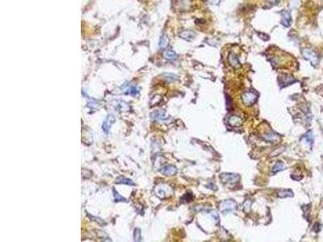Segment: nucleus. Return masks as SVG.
Listing matches in <instances>:
<instances>
[{"instance_id": "nucleus-1", "label": "nucleus", "mask_w": 323, "mask_h": 242, "mask_svg": "<svg viewBox=\"0 0 323 242\" xmlns=\"http://www.w3.org/2000/svg\"><path fill=\"white\" fill-rule=\"evenodd\" d=\"M236 208V203L232 199L225 200L220 204V210L223 214H228L234 212Z\"/></svg>"}, {"instance_id": "nucleus-2", "label": "nucleus", "mask_w": 323, "mask_h": 242, "mask_svg": "<svg viewBox=\"0 0 323 242\" xmlns=\"http://www.w3.org/2000/svg\"><path fill=\"white\" fill-rule=\"evenodd\" d=\"M258 99V95L253 91H247L242 95V102L243 103L247 106H250L254 104Z\"/></svg>"}, {"instance_id": "nucleus-3", "label": "nucleus", "mask_w": 323, "mask_h": 242, "mask_svg": "<svg viewBox=\"0 0 323 242\" xmlns=\"http://www.w3.org/2000/svg\"><path fill=\"white\" fill-rule=\"evenodd\" d=\"M220 178L224 183H237L240 180V176L236 174L223 173L220 175Z\"/></svg>"}, {"instance_id": "nucleus-4", "label": "nucleus", "mask_w": 323, "mask_h": 242, "mask_svg": "<svg viewBox=\"0 0 323 242\" xmlns=\"http://www.w3.org/2000/svg\"><path fill=\"white\" fill-rule=\"evenodd\" d=\"M303 56L307 60H309L310 62L312 63L313 65H316L318 62V57L317 56L316 53L314 51H313L312 49H305L303 50Z\"/></svg>"}, {"instance_id": "nucleus-5", "label": "nucleus", "mask_w": 323, "mask_h": 242, "mask_svg": "<svg viewBox=\"0 0 323 242\" xmlns=\"http://www.w3.org/2000/svg\"><path fill=\"white\" fill-rule=\"evenodd\" d=\"M115 121L116 118L113 115H108L106 117V119H104L102 123V129L104 133H106V134L108 133L109 129H110V128L112 127V125L113 123H115Z\"/></svg>"}, {"instance_id": "nucleus-6", "label": "nucleus", "mask_w": 323, "mask_h": 242, "mask_svg": "<svg viewBox=\"0 0 323 242\" xmlns=\"http://www.w3.org/2000/svg\"><path fill=\"white\" fill-rule=\"evenodd\" d=\"M160 172L163 174L167 175V176H172V175L176 174L177 173V168L171 165H168L166 166H163L160 170Z\"/></svg>"}, {"instance_id": "nucleus-7", "label": "nucleus", "mask_w": 323, "mask_h": 242, "mask_svg": "<svg viewBox=\"0 0 323 242\" xmlns=\"http://www.w3.org/2000/svg\"><path fill=\"white\" fill-rule=\"evenodd\" d=\"M263 138H264L265 141H267L271 143H275V144L279 142L280 140V136L273 132H270L267 133V134H265L263 136Z\"/></svg>"}, {"instance_id": "nucleus-8", "label": "nucleus", "mask_w": 323, "mask_h": 242, "mask_svg": "<svg viewBox=\"0 0 323 242\" xmlns=\"http://www.w3.org/2000/svg\"><path fill=\"white\" fill-rule=\"evenodd\" d=\"M281 24H283L284 27H289L291 26V24H292V17H291V15L289 11H284L281 15Z\"/></svg>"}, {"instance_id": "nucleus-9", "label": "nucleus", "mask_w": 323, "mask_h": 242, "mask_svg": "<svg viewBox=\"0 0 323 242\" xmlns=\"http://www.w3.org/2000/svg\"><path fill=\"white\" fill-rule=\"evenodd\" d=\"M152 119H155V120H165L168 117L166 115V111L163 110H159L154 111L151 114Z\"/></svg>"}, {"instance_id": "nucleus-10", "label": "nucleus", "mask_w": 323, "mask_h": 242, "mask_svg": "<svg viewBox=\"0 0 323 242\" xmlns=\"http://www.w3.org/2000/svg\"><path fill=\"white\" fill-rule=\"evenodd\" d=\"M228 123L232 127H239L242 123V119L238 115H231L228 119Z\"/></svg>"}, {"instance_id": "nucleus-11", "label": "nucleus", "mask_w": 323, "mask_h": 242, "mask_svg": "<svg viewBox=\"0 0 323 242\" xmlns=\"http://www.w3.org/2000/svg\"><path fill=\"white\" fill-rule=\"evenodd\" d=\"M179 37L185 41H191L195 37V33L191 30H184L180 33Z\"/></svg>"}, {"instance_id": "nucleus-12", "label": "nucleus", "mask_w": 323, "mask_h": 242, "mask_svg": "<svg viewBox=\"0 0 323 242\" xmlns=\"http://www.w3.org/2000/svg\"><path fill=\"white\" fill-rule=\"evenodd\" d=\"M302 141H305L306 144L309 145H312L313 141H314V136L312 131H309L305 133V135L302 137Z\"/></svg>"}, {"instance_id": "nucleus-13", "label": "nucleus", "mask_w": 323, "mask_h": 242, "mask_svg": "<svg viewBox=\"0 0 323 242\" xmlns=\"http://www.w3.org/2000/svg\"><path fill=\"white\" fill-rule=\"evenodd\" d=\"M163 57H164L166 59H167V60H175L176 57H177V54L174 52L173 50L167 49L166 50V51H164V53H163Z\"/></svg>"}, {"instance_id": "nucleus-14", "label": "nucleus", "mask_w": 323, "mask_h": 242, "mask_svg": "<svg viewBox=\"0 0 323 242\" xmlns=\"http://www.w3.org/2000/svg\"><path fill=\"white\" fill-rule=\"evenodd\" d=\"M116 182L118 184H124V185H128V186H135V183L133 182L132 180L129 179V178H124V177L118 178Z\"/></svg>"}, {"instance_id": "nucleus-15", "label": "nucleus", "mask_w": 323, "mask_h": 242, "mask_svg": "<svg viewBox=\"0 0 323 242\" xmlns=\"http://www.w3.org/2000/svg\"><path fill=\"white\" fill-rule=\"evenodd\" d=\"M284 169H285V166H284V163L282 162H278L275 163V165L273 166L272 172H273L274 174H275L277 173V172H280V171L284 170Z\"/></svg>"}, {"instance_id": "nucleus-16", "label": "nucleus", "mask_w": 323, "mask_h": 242, "mask_svg": "<svg viewBox=\"0 0 323 242\" xmlns=\"http://www.w3.org/2000/svg\"><path fill=\"white\" fill-rule=\"evenodd\" d=\"M294 81L295 80H294L293 77H291V76L284 75V77H281V78H280V82H281L282 84H284V86L291 84V83L294 82Z\"/></svg>"}, {"instance_id": "nucleus-17", "label": "nucleus", "mask_w": 323, "mask_h": 242, "mask_svg": "<svg viewBox=\"0 0 323 242\" xmlns=\"http://www.w3.org/2000/svg\"><path fill=\"white\" fill-rule=\"evenodd\" d=\"M279 196L280 198H289L293 197V192L290 190H282L279 192Z\"/></svg>"}, {"instance_id": "nucleus-18", "label": "nucleus", "mask_w": 323, "mask_h": 242, "mask_svg": "<svg viewBox=\"0 0 323 242\" xmlns=\"http://www.w3.org/2000/svg\"><path fill=\"white\" fill-rule=\"evenodd\" d=\"M229 60H230V63L231 64V65L234 66V67H238V66H239L238 60V58L236 57V56H234V54H230V56H229Z\"/></svg>"}, {"instance_id": "nucleus-19", "label": "nucleus", "mask_w": 323, "mask_h": 242, "mask_svg": "<svg viewBox=\"0 0 323 242\" xmlns=\"http://www.w3.org/2000/svg\"><path fill=\"white\" fill-rule=\"evenodd\" d=\"M112 193H113V196H114V199H115V202H126L125 198H124L123 196L120 195L119 193L117 192L115 189H112Z\"/></svg>"}, {"instance_id": "nucleus-20", "label": "nucleus", "mask_w": 323, "mask_h": 242, "mask_svg": "<svg viewBox=\"0 0 323 242\" xmlns=\"http://www.w3.org/2000/svg\"><path fill=\"white\" fill-rule=\"evenodd\" d=\"M133 239H134L135 241H141V240H142L141 230H140L139 228L134 229V232H133Z\"/></svg>"}, {"instance_id": "nucleus-21", "label": "nucleus", "mask_w": 323, "mask_h": 242, "mask_svg": "<svg viewBox=\"0 0 323 242\" xmlns=\"http://www.w3.org/2000/svg\"><path fill=\"white\" fill-rule=\"evenodd\" d=\"M164 78L168 82H174L178 79V77L173 74H166L164 75Z\"/></svg>"}, {"instance_id": "nucleus-22", "label": "nucleus", "mask_w": 323, "mask_h": 242, "mask_svg": "<svg viewBox=\"0 0 323 242\" xmlns=\"http://www.w3.org/2000/svg\"><path fill=\"white\" fill-rule=\"evenodd\" d=\"M167 194V190H166L165 188H163V186H162V187H159V188L158 189L157 195L160 197V198H164V197H166Z\"/></svg>"}, {"instance_id": "nucleus-23", "label": "nucleus", "mask_w": 323, "mask_h": 242, "mask_svg": "<svg viewBox=\"0 0 323 242\" xmlns=\"http://www.w3.org/2000/svg\"><path fill=\"white\" fill-rule=\"evenodd\" d=\"M168 44V39L167 37L163 36V37H161L160 41H159V47L160 48H165Z\"/></svg>"}, {"instance_id": "nucleus-24", "label": "nucleus", "mask_w": 323, "mask_h": 242, "mask_svg": "<svg viewBox=\"0 0 323 242\" xmlns=\"http://www.w3.org/2000/svg\"><path fill=\"white\" fill-rule=\"evenodd\" d=\"M138 91H139L137 90L136 87H131L130 88L128 89V94L132 95V96H135V95L138 93Z\"/></svg>"}, {"instance_id": "nucleus-25", "label": "nucleus", "mask_w": 323, "mask_h": 242, "mask_svg": "<svg viewBox=\"0 0 323 242\" xmlns=\"http://www.w3.org/2000/svg\"><path fill=\"white\" fill-rule=\"evenodd\" d=\"M250 206H251V202L250 201V200L246 201L245 203H244V204H243V208H244V211H245L246 212H249L250 209Z\"/></svg>"}, {"instance_id": "nucleus-26", "label": "nucleus", "mask_w": 323, "mask_h": 242, "mask_svg": "<svg viewBox=\"0 0 323 242\" xmlns=\"http://www.w3.org/2000/svg\"><path fill=\"white\" fill-rule=\"evenodd\" d=\"M300 5L299 0H291L290 7L291 8H297Z\"/></svg>"}, {"instance_id": "nucleus-27", "label": "nucleus", "mask_w": 323, "mask_h": 242, "mask_svg": "<svg viewBox=\"0 0 323 242\" xmlns=\"http://www.w3.org/2000/svg\"><path fill=\"white\" fill-rule=\"evenodd\" d=\"M208 2L211 5H217L219 4L220 0H207Z\"/></svg>"}, {"instance_id": "nucleus-28", "label": "nucleus", "mask_w": 323, "mask_h": 242, "mask_svg": "<svg viewBox=\"0 0 323 242\" xmlns=\"http://www.w3.org/2000/svg\"><path fill=\"white\" fill-rule=\"evenodd\" d=\"M267 1L271 2V3H273V4H276V3L280 2V0H267Z\"/></svg>"}]
</instances>
